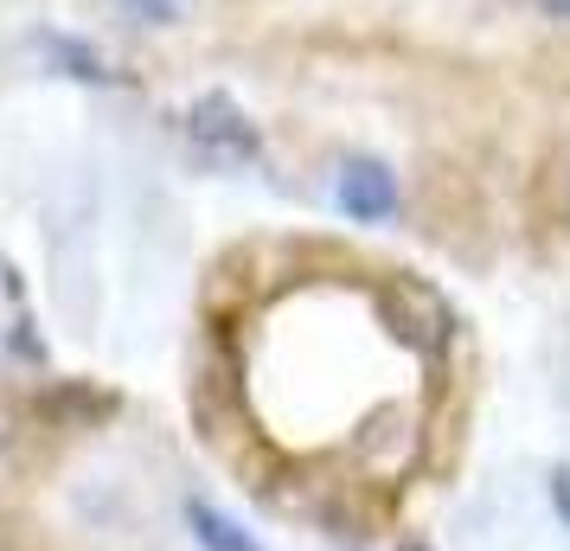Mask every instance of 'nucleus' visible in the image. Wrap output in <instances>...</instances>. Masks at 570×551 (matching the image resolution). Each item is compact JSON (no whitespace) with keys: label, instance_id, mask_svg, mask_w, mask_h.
<instances>
[{"label":"nucleus","instance_id":"6e6552de","mask_svg":"<svg viewBox=\"0 0 570 551\" xmlns=\"http://www.w3.org/2000/svg\"><path fill=\"white\" fill-rule=\"evenodd\" d=\"M551 494H558V513H570V474H558V488H551Z\"/></svg>","mask_w":570,"mask_h":551},{"label":"nucleus","instance_id":"f257e3e1","mask_svg":"<svg viewBox=\"0 0 570 551\" xmlns=\"http://www.w3.org/2000/svg\"><path fill=\"white\" fill-rule=\"evenodd\" d=\"M180 135H186V148L206 160V167H257V160H263L257 122H250V116L225 97V90L193 97V104H186V116H180Z\"/></svg>","mask_w":570,"mask_h":551},{"label":"nucleus","instance_id":"20e7f679","mask_svg":"<svg viewBox=\"0 0 570 551\" xmlns=\"http://www.w3.org/2000/svg\"><path fill=\"white\" fill-rule=\"evenodd\" d=\"M186 525H193V539H199L206 551H263L257 539H250L225 506H212L206 494H186Z\"/></svg>","mask_w":570,"mask_h":551},{"label":"nucleus","instance_id":"39448f33","mask_svg":"<svg viewBox=\"0 0 570 551\" xmlns=\"http://www.w3.org/2000/svg\"><path fill=\"white\" fill-rule=\"evenodd\" d=\"M39 46H46V52H52L58 78L97 83V90H104V83H116V71H109V65H104V58H97V52H90V46H83V39H71V32H39Z\"/></svg>","mask_w":570,"mask_h":551},{"label":"nucleus","instance_id":"1a4fd4ad","mask_svg":"<svg viewBox=\"0 0 570 551\" xmlns=\"http://www.w3.org/2000/svg\"><path fill=\"white\" fill-rule=\"evenodd\" d=\"M564 206H570V160H564Z\"/></svg>","mask_w":570,"mask_h":551},{"label":"nucleus","instance_id":"f03ea898","mask_svg":"<svg viewBox=\"0 0 570 551\" xmlns=\"http://www.w3.org/2000/svg\"><path fill=\"white\" fill-rule=\"evenodd\" d=\"M334 206L353 225H385V218L404 211V186H397V174L385 160L353 155V160H340V174H334Z\"/></svg>","mask_w":570,"mask_h":551},{"label":"nucleus","instance_id":"0eeeda50","mask_svg":"<svg viewBox=\"0 0 570 551\" xmlns=\"http://www.w3.org/2000/svg\"><path fill=\"white\" fill-rule=\"evenodd\" d=\"M532 7H539L544 20H564V27H570V0H532Z\"/></svg>","mask_w":570,"mask_h":551},{"label":"nucleus","instance_id":"423d86ee","mask_svg":"<svg viewBox=\"0 0 570 551\" xmlns=\"http://www.w3.org/2000/svg\"><path fill=\"white\" fill-rule=\"evenodd\" d=\"M116 7L129 13L135 27H180V20H186V7H193V0H116Z\"/></svg>","mask_w":570,"mask_h":551},{"label":"nucleus","instance_id":"7ed1b4c3","mask_svg":"<svg viewBox=\"0 0 570 551\" xmlns=\"http://www.w3.org/2000/svg\"><path fill=\"white\" fill-rule=\"evenodd\" d=\"M32 411L52 423V430H90V423H104L116 411V397L97 392V385H83V378H65V385H46V392L32 397Z\"/></svg>","mask_w":570,"mask_h":551}]
</instances>
